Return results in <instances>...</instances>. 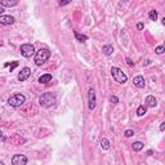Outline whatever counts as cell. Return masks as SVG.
<instances>
[{
  "label": "cell",
  "instance_id": "1",
  "mask_svg": "<svg viewBox=\"0 0 165 165\" xmlns=\"http://www.w3.org/2000/svg\"><path fill=\"white\" fill-rule=\"evenodd\" d=\"M56 102H57L56 95L52 94V93H45V94H43L40 98H39V103H40V106H41V107H45V108L52 107Z\"/></svg>",
  "mask_w": 165,
  "mask_h": 165
},
{
  "label": "cell",
  "instance_id": "2",
  "mask_svg": "<svg viewBox=\"0 0 165 165\" xmlns=\"http://www.w3.org/2000/svg\"><path fill=\"white\" fill-rule=\"evenodd\" d=\"M49 57H50L49 50L48 49H40L39 52H36V54H35V63L37 66H40L43 63H45V62L49 60Z\"/></svg>",
  "mask_w": 165,
  "mask_h": 165
},
{
  "label": "cell",
  "instance_id": "3",
  "mask_svg": "<svg viewBox=\"0 0 165 165\" xmlns=\"http://www.w3.org/2000/svg\"><path fill=\"white\" fill-rule=\"evenodd\" d=\"M111 74H112L114 80L116 82H120V84H124V82H127V80H128L127 75H125L119 67H112V69H111Z\"/></svg>",
  "mask_w": 165,
  "mask_h": 165
},
{
  "label": "cell",
  "instance_id": "4",
  "mask_svg": "<svg viewBox=\"0 0 165 165\" xmlns=\"http://www.w3.org/2000/svg\"><path fill=\"white\" fill-rule=\"evenodd\" d=\"M25 101H26V97L23 94H14L9 98L8 103L11 106H13V107H19V106H22L25 103Z\"/></svg>",
  "mask_w": 165,
  "mask_h": 165
},
{
  "label": "cell",
  "instance_id": "5",
  "mask_svg": "<svg viewBox=\"0 0 165 165\" xmlns=\"http://www.w3.org/2000/svg\"><path fill=\"white\" fill-rule=\"evenodd\" d=\"M21 54L26 58H30L35 54V48H34V45H31V44H23L21 47Z\"/></svg>",
  "mask_w": 165,
  "mask_h": 165
},
{
  "label": "cell",
  "instance_id": "6",
  "mask_svg": "<svg viewBox=\"0 0 165 165\" xmlns=\"http://www.w3.org/2000/svg\"><path fill=\"white\" fill-rule=\"evenodd\" d=\"M8 141L12 144H14V146H21V144H23L26 142V139L23 138L22 135H19V134H12L11 137L8 138Z\"/></svg>",
  "mask_w": 165,
  "mask_h": 165
},
{
  "label": "cell",
  "instance_id": "7",
  "mask_svg": "<svg viewBox=\"0 0 165 165\" xmlns=\"http://www.w3.org/2000/svg\"><path fill=\"white\" fill-rule=\"evenodd\" d=\"M12 164L13 165H26L27 164V157L25 155H14L12 157Z\"/></svg>",
  "mask_w": 165,
  "mask_h": 165
},
{
  "label": "cell",
  "instance_id": "8",
  "mask_svg": "<svg viewBox=\"0 0 165 165\" xmlns=\"http://www.w3.org/2000/svg\"><path fill=\"white\" fill-rule=\"evenodd\" d=\"M30 75H31V70L28 69V67H25V69H22L21 72L18 74V80L19 81H25L30 77Z\"/></svg>",
  "mask_w": 165,
  "mask_h": 165
},
{
  "label": "cell",
  "instance_id": "9",
  "mask_svg": "<svg viewBox=\"0 0 165 165\" xmlns=\"http://www.w3.org/2000/svg\"><path fill=\"white\" fill-rule=\"evenodd\" d=\"M14 18L12 16H0V25H12Z\"/></svg>",
  "mask_w": 165,
  "mask_h": 165
},
{
  "label": "cell",
  "instance_id": "10",
  "mask_svg": "<svg viewBox=\"0 0 165 165\" xmlns=\"http://www.w3.org/2000/svg\"><path fill=\"white\" fill-rule=\"evenodd\" d=\"M95 107V93L93 89L89 90V108L93 110Z\"/></svg>",
  "mask_w": 165,
  "mask_h": 165
},
{
  "label": "cell",
  "instance_id": "11",
  "mask_svg": "<svg viewBox=\"0 0 165 165\" xmlns=\"http://www.w3.org/2000/svg\"><path fill=\"white\" fill-rule=\"evenodd\" d=\"M133 82L137 88H144V79L142 76H135L133 79Z\"/></svg>",
  "mask_w": 165,
  "mask_h": 165
},
{
  "label": "cell",
  "instance_id": "12",
  "mask_svg": "<svg viewBox=\"0 0 165 165\" xmlns=\"http://www.w3.org/2000/svg\"><path fill=\"white\" fill-rule=\"evenodd\" d=\"M0 5H3V7L17 5V0H0Z\"/></svg>",
  "mask_w": 165,
  "mask_h": 165
},
{
  "label": "cell",
  "instance_id": "13",
  "mask_svg": "<svg viewBox=\"0 0 165 165\" xmlns=\"http://www.w3.org/2000/svg\"><path fill=\"white\" fill-rule=\"evenodd\" d=\"M50 80H52L50 74H45V75H41L39 77V82H41V84H47V82H49Z\"/></svg>",
  "mask_w": 165,
  "mask_h": 165
},
{
  "label": "cell",
  "instance_id": "14",
  "mask_svg": "<svg viewBox=\"0 0 165 165\" xmlns=\"http://www.w3.org/2000/svg\"><path fill=\"white\" fill-rule=\"evenodd\" d=\"M156 99H155V97H152V95H148L147 98H146V105L148 106V107H155L156 106Z\"/></svg>",
  "mask_w": 165,
  "mask_h": 165
},
{
  "label": "cell",
  "instance_id": "15",
  "mask_svg": "<svg viewBox=\"0 0 165 165\" xmlns=\"http://www.w3.org/2000/svg\"><path fill=\"white\" fill-rule=\"evenodd\" d=\"M102 50H103V53H105L106 56H110V54H112L114 48L111 47V45H105V47H103V49H102Z\"/></svg>",
  "mask_w": 165,
  "mask_h": 165
},
{
  "label": "cell",
  "instance_id": "16",
  "mask_svg": "<svg viewBox=\"0 0 165 165\" xmlns=\"http://www.w3.org/2000/svg\"><path fill=\"white\" fill-rule=\"evenodd\" d=\"M146 111H147L146 106H139V107L137 108V115L138 116H143L144 114H146Z\"/></svg>",
  "mask_w": 165,
  "mask_h": 165
},
{
  "label": "cell",
  "instance_id": "17",
  "mask_svg": "<svg viewBox=\"0 0 165 165\" xmlns=\"http://www.w3.org/2000/svg\"><path fill=\"white\" fill-rule=\"evenodd\" d=\"M101 147L103 148V150H108L110 148V142L106 138H103V139L101 141Z\"/></svg>",
  "mask_w": 165,
  "mask_h": 165
},
{
  "label": "cell",
  "instance_id": "18",
  "mask_svg": "<svg viewBox=\"0 0 165 165\" xmlns=\"http://www.w3.org/2000/svg\"><path fill=\"white\" fill-rule=\"evenodd\" d=\"M133 150L134 151H141V150L143 148V143L142 142H135V143H133Z\"/></svg>",
  "mask_w": 165,
  "mask_h": 165
},
{
  "label": "cell",
  "instance_id": "19",
  "mask_svg": "<svg viewBox=\"0 0 165 165\" xmlns=\"http://www.w3.org/2000/svg\"><path fill=\"white\" fill-rule=\"evenodd\" d=\"M75 37L79 41H86V40H88V36H86V35H81V34H77V32H75Z\"/></svg>",
  "mask_w": 165,
  "mask_h": 165
},
{
  "label": "cell",
  "instance_id": "20",
  "mask_svg": "<svg viewBox=\"0 0 165 165\" xmlns=\"http://www.w3.org/2000/svg\"><path fill=\"white\" fill-rule=\"evenodd\" d=\"M148 17H150V19H151V21H156V18H157V13H156V11H150Z\"/></svg>",
  "mask_w": 165,
  "mask_h": 165
},
{
  "label": "cell",
  "instance_id": "21",
  "mask_svg": "<svg viewBox=\"0 0 165 165\" xmlns=\"http://www.w3.org/2000/svg\"><path fill=\"white\" fill-rule=\"evenodd\" d=\"M110 102H111V103H118L119 98H118L116 95H111V97H110Z\"/></svg>",
  "mask_w": 165,
  "mask_h": 165
},
{
  "label": "cell",
  "instance_id": "22",
  "mask_svg": "<svg viewBox=\"0 0 165 165\" xmlns=\"http://www.w3.org/2000/svg\"><path fill=\"white\" fill-rule=\"evenodd\" d=\"M125 137H132V135L134 134V132H133V130H130V129H128V130H125Z\"/></svg>",
  "mask_w": 165,
  "mask_h": 165
},
{
  "label": "cell",
  "instance_id": "23",
  "mask_svg": "<svg viewBox=\"0 0 165 165\" xmlns=\"http://www.w3.org/2000/svg\"><path fill=\"white\" fill-rule=\"evenodd\" d=\"M156 53H157V54H163V53H164V47H163V45L157 47V48H156Z\"/></svg>",
  "mask_w": 165,
  "mask_h": 165
},
{
  "label": "cell",
  "instance_id": "24",
  "mask_svg": "<svg viewBox=\"0 0 165 165\" xmlns=\"http://www.w3.org/2000/svg\"><path fill=\"white\" fill-rule=\"evenodd\" d=\"M18 66V62H13V63L11 65V71H13L14 69H16V67Z\"/></svg>",
  "mask_w": 165,
  "mask_h": 165
},
{
  "label": "cell",
  "instance_id": "25",
  "mask_svg": "<svg viewBox=\"0 0 165 165\" xmlns=\"http://www.w3.org/2000/svg\"><path fill=\"white\" fill-rule=\"evenodd\" d=\"M137 28H138V30H143V23H138Z\"/></svg>",
  "mask_w": 165,
  "mask_h": 165
},
{
  "label": "cell",
  "instance_id": "26",
  "mask_svg": "<svg viewBox=\"0 0 165 165\" xmlns=\"http://www.w3.org/2000/svg\"><path fill=\"white\" fill-rule=\"evenodd\" d=\"M69 4V2H60V5L62 7V5H67Z\"/></svg>",
  "mask_w": 165,
  "mask_h": 165
},
{
  "label": "cell",
  "instance_id": "27",
  "mask_svg": "<svg viewBox=\"0 0 165 165\" xmlns=\"http://www.w3.org/2000/svg\"><path fill=\"white\" fill-rule=\"evenodd\" d=\"M165 129V123H161V125H160V130H164Z\"/></svg>",
  "mask_w": 165,
  "mask_h": 165
},
{
  "label": "cell",
  "instance_id": "28",
  "mask_svg": "<svg viewBox=\"0 0 165 165\" xmlns=\"http://www.w3.org/2000/svg\"><path fill=\"white\" fill-rule=\"evenodd\" d=\"M127 62H128V65H129V66H133V62H132V61H130V60H129V58H127Z\"/></svg>",
  "mask_w": 165,
  "mask_h": 165
},
{
  "label": "cell",
  "instance_id": "29",
  "mask_svg": "<svg viewBox=\"0 0 165 165\" xmlns=\"http://www.w3.org/2000/svg\"><path fill=\"white\" fill-rule=\"evenodd\" d=\"M3 11H4V9L2 8V5H0V14H2V13H3Z\"/></svg>",
  "mask_w": 165,
  "mask_h": 165
},
{
  "label": "cell",
  "instance_id": "30",
  "mask_svg": "<svg viewBox=\"0 0 165 165\" xmlns=\"http://www.w3.org/2000/svg\"><path fill=\"white\" fill-rule=\"evenodd\" d=\"M3 137V133H2V130H0V138H2Z\"/></svg>",
  "mask_w": 165,
  "mask_h": 165
},
{
  "label": "cell",
  "instance_id": "31",
  "mask_svg": "<svg viewBox=\"0 0 165 165\" xmlns=\"http://www.w3.org/2000/svg\"><path fill=\"white\" fill-rule=\"evenodd\" d=\"M0 165H4V163H2V161H0Z\"/></svg>",
  "mask_w": 165,
  "mask_h": 165
}]
</instances>
